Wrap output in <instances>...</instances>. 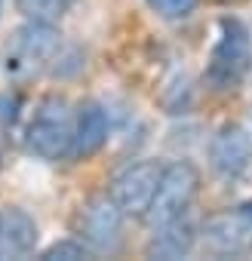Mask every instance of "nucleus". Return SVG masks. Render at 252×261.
Returning <instances> with one entry per match:
<instances>
[{"label":"nucleus","instance_id":"nucleus-1","mask_svg":"<svg viewBox=\"0 0 252 261\" xmlns=\"http://www.w3.org/2000/svg\"><path fill=\"white\" fill-rule=\"evenodd\" d=\"M62 53H65V40L56 31V25L28 19V25H22L4 49V74L16 83L34 80L43 71H53Z\"/></svg>","mask_w":252,"mask_h":261},{"label":"nucleus","instance_id":"nucleus-2","mask_svg":"<svg viewBox=\"0 0 252 261\" xmlns=\"http://www.w3.org/2000/svg\"><path fill=\"white\" fill-rule=\"evenodd\" d=\"M252 68V37L240 19H221L218 37L206 62V83L212 92H234Z\"/></svg>","mask_w":252,"mask_h":261},{"label":"nucleus","instance_id":"nucleus-3","mask_svg":"<svg viewBox=\"0 0 252 261\" xmlns=\"http://www.w3.org/2000/svg\"><path fill=\"white\" fill-rule=\"evenodd\" d=\"M71 136H74V114H71V105L62 98V95H46L28 126H25V142H28V151L43 157V160H59V157H68L71 154Z\"/></svg>","mask_w":252,"mask_h":261},{"label":"nucleus","instance_id":"nucleus-4","mask_svg":"<svg viewBox=\"0 0 252 261\" xmlns=\"http://www.w3.org/2000/svg\"><path fill=\"white\" fill-rule=\"evenodd\" d=\"M197 194H200V172L194 163L175 160V163L163 166L160 181H157V194H154L151 209L145 215L148 224L160 227V224H169L175 218H185L191 212Z\"/></svg>","mask_w":252,"mask_h":261},{"label":"nucleus","instance_id":"nucleus-5","mask_svg":"<svg viewBox=\"0 0 252 261\" xmlns=\"http://www.w3.org/2000/svg\"><path fill=\"white\" fill-rule=\"evenodd\" d=\"M123 218H126V212L117 206V200L111 194H98L83 206V212L77 218V227H80L83 243L92 252H114L120 246Z\"/></svg>","mask_w":252,"mask_h":261},{"label":"nucleus","instance_id":"nucleus-6","mask_svg":"<svg viewBox=\"0 0 252 261\" xmlns=\"http://www.w3.org/2000/svg\"><path fill=\"white\" fill-rule=\"evenodd\" d=\"M163 166H157L154 160H142V163H130L111 185V197L117 200V206L133 215V218H145L151 209V200L157 194V181H160Z\"/></svg>","mask_w":252,"mask_h":261},{"label":"nucleus","instance_id":"nucleus-7","mask_svg":"<svg viewBox=\"0 0 252 261\" xmlns=\"http://www.w3.org/2000/svg\"><path fill=\"white\" fill-rule=\"evenodd\" d=\"M200 237H203V246L215 255H228V258L252 255V218L243 209L218 212L206 218Z\"/></svg>","mask_w":252,"mask_h":261},{"label":"nucleus","instance_id":"nucleus-8","mask_svg":"<svg viewBox=\"0 0 252 261\" xmlns=\"http://www.w3.org/2000/svg\"><path fill=\"white\" fill-rule=\"evenodd\" d=\"M209 166L218 178H240L252 166V136L240 123H224L209 142Z\"/></svg>","mask_w":252,"mask_h":261},{"label":"nucleus","instance_id":"nucleus-9","mask_svg":"<svg viewBox=\"0 0 252 261\" xmlns=\"http://www.w3.org/2000/svg\"><path fill=\"white\" fill-rule=\"evenodd\" d=\"M111 133V120L108 111L98 101H83L74 114V136H71V154L74 160H86L92 154H98L108 142Z\"/></svg>","mask_w":252,"mask_h":261},{"label":"nucleus","instance_id":"nucleus-10","mask_svg":"<svg viewBox=\"0 0 252 261\" xmlns=\"http://www.w3.org/2000/svg\"><path fill=\"white\" fill-rule=\"evenodd\" d=\"M37 246V221L19 209L10 206L0 212V258H25Z\"/></svg>","mask_w":252,"mask_h":261},{"label":"nucleus","instance_id":"nucleus-11","mask_svg":"<svg viewBox=\"0 0 252 261\" xmlns=\"http://www.w3.org/2000/svg\"><path fill=\"white\" fill-rule=\"evenodd\" d=\"M194 243H197L194 224H191L188 218H175V221H169V224L154 227V237H151V243H148V258L175 261V258L191 255Z\"/></svg>","mask_w":252,"mask_h":261},{"label":"nucleus","instance_id":"nucleus-12","mask_svg":"<svg viewBox=\"0 0 252 261\" xmlns=\"http://www.w3.org/2000/svg\"><path fill=\"white\" fill-rule=\"evenodd\" d=\"M74 7V0H16V10L31 22H56Z\"/></svg>","mask_w":252,"mask_h":261},{"label":"nucleus","instance_id":"nucleus-13","mask_svg":"<svg viewBox=\"0 0 252 261\" xmlns=\"http://www.w3.org/2000/svg\"><path fill=\"white\" fill-rule=\"evenodd\" d=\"M83 258H92V249L80 240H59L40 255V261H83Z\"/></svg>","mask_w":252,"mask_h":261},{"label":"nucleus","instance_id":"nucleus-14","mask_svg":"<svg viewBox=\"0 0 252 261\" xmlns=\"http://www.w3.org/2000/svg\"><path fill=\"white\" fill-rule=\"evenodd\" d=\"M200 0H148V7L160 16V19H169V22H179V19H188L194 10H197Z\"/></svg>","mask_w":252,"mask_h":261},{"label":"nucleus","instance_id":"nucleus-15","mask_svg":"<svg viewBox=\"0 0 252 261\" xmlns=\"http://www.w3.org/2000/svg\"><path fill=\"white\" fill-rule=\"evenodd\" d=\"M240 209H243V212H246V215H249V218H252V200H246V203H243V206H240Z\"/></svg>","mask_w":252,"mask_h":261},{"label":"nucleus","instance_id":"nucleus-16","mask_svg":"<svg viewBox=\"0 0 252 261\" xmlns=\"http://www.w3.org/2000/svg\"><path fill=\"white\" fill-rule=\"evenodd\" d=\"M0 10H4V0H0Z\"/></svg>","mask_w":252,"mask_h":261}]
</instances>
